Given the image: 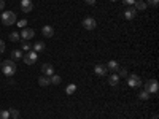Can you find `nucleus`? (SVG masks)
Segmentation results:
<instances>
[{
	"label": "nucleus",
	"instance_id": "nucleus-18",
	"mask_svg": "<svg viewBox=\"0 0 159 119\" xmlns=\"http://www.w3.org/2000/svg\"><path fill=\"white\" fill-rule=\"evenodd\" d=\"M11 59L13 60H19V59H22V51L21 49H15L11 52Z\"/></svg>",
	"mask_w": 159,
	"mask_h": 119
},
{
	"label": "nucleus",
	"instance_id": "nucleus-8",
	"mask_svg": "<svg viewBox=\"0 0 159 119\" xmlns=\"http://www.w3.org/2000/svg\"><path fill=\"white\" fill-rule=\"evenodd\" d=\"M135 15H137V10H135L134 7H129V8H126V10H124V13H123L124 19H127V21H132V19L135 18Z\"/></svg>",
	"mask_w": 159,
	"mask_h": 119
},
{
	"label": "nucleus",
	"instance_id": "nucleus-28",
	"mask_svg": "<svg viewBox=\"0 0 159 119\" xmlns=\"http://www.w3.org/2000/svg\"><path fill=\"white\" fill-rule=\"evenodd\" d=\"M16 24L19 25V27H21V29H24V27H25V24H27V21H25V19H21V21H18Z\"/></svg>",
	"mask_w": 159,
	"mask_h": 119
},
{
	"label": "nucleus",
	"instance_id": "nucleus-3",
	"mask_svg": "<svg viewBox=\"0 0 159 119\" xmlns=\"http://www.w3.org/2000/svg\"><path fill=\"white\" fill-rule=\"evenodd\" d=\"M127 86L132 87V89H139V87H142V78L137 76V75H134V73L127 75Z\"/></svg>",
	"mask_w": 159,
	"mask_h": 119
},
{
	"label": "nucleus",
	"instance_id": "nucleus-16",
	"mask_svg": "<svg viewBox=\"0 0 159 119\" xmlns=\"http://www.w3.org/2000/svg\"><path fill=\"white\" fill-rule=\"evenodd\" d=\"M108 83H110V86H118L119 84V76L116 73H111L108 76Z\"/></svg>",
	"mask_w": 159,
	"mask_h": 119
},
{
	"label": "nucleus",
	"instance_id": "nucleus-6",
	"mask_svg": "<svg viewBox=\"0 0 159 119\" xmlns=\"http://www.w3.org/2000/svg\"><path fill=\"white\" fill-rule=\"evenodd\" d=\"M83 27L86 30H94L97 27V21L94 18H84L83 19Z\"/></svg>",
	"mask_w": 159,
	"mask_h": 119
},
{
	"label": "nucleus",
	"instance_id": "nucleus-29",
	"mask_svg": "<svg viewBox=\"0 0 159 119\" xmlns=\"http://www.w3.org/2000/svg\"><path fill=\"white\" fill-rule=\"evenodd\" d=\"M3 51H5V42H2V40H0V54H2Z\"/></svg>",
	"mask_w": 159,
	"mask_h": 119
},
{
	"label": "nucleus",
	"instance_id": "nucleus-14",
	"mask_svg": "<svg viewBox=\"0 0 159 119\" xmlns=\"http://www.w3.org/2000/svg\"><path fill=\"white\" fill-rule=\"evenodd\" d=\"M134 8L137 11H143V10L148 8V5H147V2H143V0H137V2L134 3Z\"/></svg>",
	"mask_w": 159,
	"mask_h": 119
},
{
	"label": "nucleus",
	"instance_id": "nucleus-9",
	"mask_svg": "<svg viewBox=\"0 0 159 119\" xmlns=\"http://www.w3.org/2000/svg\"><path fill=\"white\" fill-rule=\"evenodd\" d=\"M21 10L24 13H30L34 10V2L32 0H21Z\"/></svg>",
	"mask_w": 159,
	"mask_h": 119
},
{
	"label": "nucleus",
	"instance_id": "nucleus-13",
	"mask_svg": "<svg viewBox=\"0 0 159 119\" xmlns=\"http://www.w3.org/2000/svg\"><path fill=\"white\" fill-rule=\"evenodd\" d=\"M38 84L42 86V87H48V86H51V79H49V76H40L38 78Z\"/></svg>",
	"mask_w": 159,
	"mask_h": 119
},
{
	"label": "nucleus",
	"instance_id": "nucleus-34",
	"mask_svg": "<svg viewBox=\"0 0 159 119\" xmlns=\"http://www.w3.org/2000/svg\"><path fill=\"white\" fill-rule=\"evenodd\" d=\"M11 119H19V117H11Z\"/></svg>",
	"mask_w": 159,
	"mask_h": 119
},
{
	"label": "nucleus",
	"instance_id": "nucleus-22",
	"mask_svg": "<svg viewBox=\"0 0 159 119\" xmlns=\"http://www.w3.org/2000/svg\"><path fill=\"white\" fill-rule=\"evenodd\" d=\"M10 40H11V42H19V40H21L19 32H11L10 33Z\"/></svg>",
	"mask_w": 159,
	"mask_h": 119
},
{
	"label": "nucleus",
	"instance_id": "nucleus-25",
	"mask_svg": "<svg viewBox=\"0 0 159 119\" xmlns=\"http://www.w3.org/2000/svg\"><path fill=\"white\" fill-rule=\"evenodd\" d=\"M21 48H22L21 51H27V52L32 49V46H30V43H29V42H22V46H21Z\"/></svg>",
	"mask_w": 159,
	"mask_h": 119
},
{
	"label": "nucleus",
	"instance_id": "nucleus-36",
	"mask_svg": "<svg viewBox=\"0 0 159 119\" xmlns=\"http://www.w3.org/2000/svg\"><path fill=\"white\" fill-rule=\"evenodd\" d=\"M0 65H2V62H0Z\"/></svg>",
	"mask_w": 159,
	"mask_h": 119
},
{
	"label": "nucleus",
	"instance_id": "nucleus-33",
	"mask_svg": "<svg viewBox=\"0 0 159 119\" xmlns=\"http://www.w3.org/2000/svg\"><path fill=\"white\" fill-rule=\"evenodd\" d=\"M153 119H157V116H156V114H154V116H153Z\"/></svg>",
	"mask_w": 159,
	"mask_h": 119
},
{
	"label": "nucleus",
	"instance_id": "nucleus-2",
	"mask_svg": "<svg viewBox=\"0 0 159 119\" xmlns=\"http://www.w3.org/2000/svg\"><path fill=\"white\" fill-rule=\"evenodd\" d=\"M0 18H2L3 25H13V24H16V15L13 11H3Z\"/></svg>",
	"mask_w": 159,
	"mask_h": 119
},
{
	"label": "nucleus",
	"instance_id": "nucleus-11",
	"mask_svg": "<svg viewBox=\"0 0 159 119\" xmlns=\"http://www.w3.org/2000/svg\"><path fill=\"white\" fill-rule=\"evenodd\" d=\"M42 72L45 76H51V75H54V67H52L51 64H43L42 65Z\"/></svg>",
	"mask_w": 159,
	"mask_h": 119
},
{
	"label": "nucleus",
	"instance_id": "nucleus-27",
	"mask_svg": "<svg viewBox=\"0 0 159 119\" xmlns=\"http://www.w3.org/2000/svg\"><path fill=\"white\" fill-rule=\"evenodd\" d=\"M157 3H159V0H148L147 2V5H150L153 8H157Z\"/></svg>",
	"mask_w": 159,
	"mask_h": 119
},
{
	"label": "nucleus",
	"instance_id": "nucleus-15",
	"mask_svg": "<svg viewBox=\"0 0 159 119\" xmlns=\"http://www.w3.org/2000/svg\"><path fill=\"white\" fill-rule=\"evenodd\" d=\"M107 68L111 70V73H116V72L119 70V64H118L116 60H110V62L107 64Z\"/></svg>",
	"mask_w": 159,
	"mask_h": 119
},
{
	"label": "nucleus",
	"instance_id": "nucleus-17",
	"mask_svg": "<svg viewBox=\"0 0 159 119\" xmlns=\"http://www.w3.org/2000/svg\"><path fill=\"white\" fill-rule=\"evenodd\" d=\"M32 48H34V51H35V52H43L46 46H45V43H43V42H37Z\"/></svg>",
	"mask_w": 159,
	"mask_h": 119
},
{
	"label": "nucleus",
	"instance_id": "nucleus-19",
	"mask_svg": "<svg viewBox=\"0 0 159 119\" xmlns=\"http://www.w3.org/2000/svg\"><path fill=\"white\" fill-rule=\"evenodd\" d=\"M49 79H51V84H61V76L59 75H51L49 76Z\"/></svg>",
	"mask_w": 159,
	"mask_h": 119
},
{
	"label": "nucleus",
	"instance_id": "nucleus-7",
	"mask_svg": "<svg viewBox=\"0 0 159 119\" xmlns=\"http://www.w3.org/2000/svg\"><path fill=\"white\" fill-rule=\"evenodd\" d=\"M19 35H21V40H22V42H29V40H32V38H34L35 32H34L32 29H25V27H24V29L21 30V33H19Z\"/></svg>",
	"mask_w": 159,
	"mask_h": 119
},
{
	"label": "nucleus",
	"instance_id": "nucleus-4",
	"mask_svg": "<svg viewBox=\"0 0 159 119\" xmlns=\"http://www.w3.org/2000/svg\"><path fill=\"white\" fill-rule=\"evenodd\" d=\"M37 59H38V52H35L34 49H32V51H29L27 54H25V56L22 57L24 64H27V65H34V64L37 62Z\"/></svg>",
	"mask_w": 159,
	"mask_h": 119
},
{
	"label": "nucleus",
	"instance_id": "nucleus-30",
	"mask_svg": "<svg viewBox=\"0 0 159 119\" xmlns=\"http://www.w3.org/2000/svg\"><path fill=\"white\" fill-rule=\"evenodd\" d=\"M123 2H124L126 5H134V3H135V0H123Z\"/></svg>",
	"mask_w": 159,
	"mask_h": 119
},
{
	"label": "nucleus",
	"instance_id": "nucleus-35",
	"mask_svg": "<svg viewBox=\"0 0 159 119\" xmlns=\"http://www.w3.org/2000/svg\"><path fill=\"white\" fill-rule=\"evenodd\" d=\"M111 2H116V0H111Z\"/></svg>",
	"mask_w": 159,
	"mask_h": 119
},
{
	"label": "nucleus",
	"instance_id": "nucleus-1",
	"mask_svg": "<svg viewBox=\"0 0 159 119\" xmlns=\"http://www.w3.org/2000/svg\"><path fill=\"white\" fill-rule=\"evenodd\" d=\"M2 72H3V75L5 76H13L16 73V64L13 62V60H3L2 62Z\"/></svg>",
	"mask_w": 159,
	"mask_h": 119
},
{
	"label": "nucleus",
	"instance_id": "nucleus-20",
	"mask_svg": "<svg viewBox=\"0 0 159 119\" xmlns=\"http://www.w3.org/2000/svg\"><path fill=\"white\" fill-rule=\"evenodd\" d=\"M75 90H76V86H75V84H69L67 87H65V94H67V95H72Z\"/></svg>",
	"mask_w": 159,
	"mask_h": 119
},
{
	"label": "nucleus",
	"instance_id": "nucleus-24",
	"mask_svg": "<svg viewBox=\"0 0 159 119\" xmlns=\"http://www.w3.org/2000/svg\"><path fill=\"white\" fill-rule=\"evenodd\" d=\"M0 119H10V110H2L0 111Z\"/></svg>",
	"mask_w": 159,
	"mask_h": 119
},
{
	"label": "nucleus",
	"instance_id": "nucleus-10",
	"mask_svg": "<svg viewBox=\"0 0 159 119\" xmlns=\"http://www.w3.org/2000/svg\"><path fill=\"white\" fill-rule=\"evenodd\" d=\"M94 72L97 76H105L108 73V68H107V65H102V64H97L96 67H94Z\"/></svg>",
	"mask_w": 159,
	"mask_h": 119
},
{
	"label": "nucleus",
	"instance_id": "nucleus-21",
	"mask_svg": "<svg viewBox=\"0 0 159 119\" xmlns=\"http://www.w3.org/2000/svg\"><path fill=\"white\" fill-rule=\"evenodd\" d=\"M116 75H118L119 78H127V75H129V73H127V70H126V68H123V67H119V70L116 72Z\"/></svg>",
	"mask_w": 159,
	"mask_h": 119
},
{
	"label": "nucleus",
	"instance_id": "nucleus-12",
	"mask_svg": "<svg viewBox=\"0 0 159 119\" xmlns=\"http://www.w3.org/2000/svg\"><path fill=\"white\" fill-rule=\"evenodd\" d=\"M42 33H43V37H46V38H51L52 35H54V29H52L51 25H43Z\"/></svg>",
	"mask_w": 159,
	"mask_h": 119
},
{
	"label": "nucleus",
	"instance_id": "nucleus-5",
	"mask_svg": "<svg viewBox=\"0 0 159 119\" xmlns=\"http://www.w3.org/2000/svg\"><path fill=\"white\" fill-rule=\"evenodd\" d=\"M157 89H159V86H157V81H156V79H148L147 84H145V90H147L148 94H156Z\"/></svg>",
	"mask_w": 159,
	"mask_h": 119
},
{
	"label": "nucleus",
	"instance_id": "nucleus-32",
	"mask_svg": "<svg viewBox=\"0 0 159 119\" xmlns=\"http://www.w3.org/2000/svg\"><path fill=\"white\" fill-rule=\"evenodd\" d=\"M5 8V0H0V10Z\"/></svg>",
	"mask_w": 159,
	"mask_h": 119
},
{
	"label": "nucleus",
	"instance_id": "nucleus-31",
	"mask_svg": "<svg viewBox=\"0 0 159 119\" xmlns=\"http://www.w3.org/2000/svg\"><path fill=\"white\" fill-rule=\"evenodd\" d=\"M84 2H86L88 5H94V3H96V0H84Z\"/></svg>",
	"mask_w": 159,
	"mask_h": 119
},
{
	"label": "nucleus",
	"instance_id": "nucleus-26",
	"mask_svg": "<svg viewBox=\"0 0 159 119\" xmlns=\"http://www.w3.org/2000/svg\"><path fill=\"white\" fill-rule=\"evenodd\" d=\"M10 116H11V117H19V111H18L16 108H11V110H10Z\"/></svg>",
	"mask_w": 159,
	"mask_h": 119
},
{
	"label": "nucleus",
	"instance_id": "nucleus-23",
	"mask_svg": "<svg viewBox=\"0 0 159 119\" xmlns=\"http://www.w3.org/2000/svg\"><path fill=\"white\" fill-rule=\"evenodd\" d=\"M139 99H140V100H148V99H150V94H148L147 90H142L140 94H139Z\"/></svg>",
	"mask_w": 159,
	"mask_h": 119
}]
</instances>
